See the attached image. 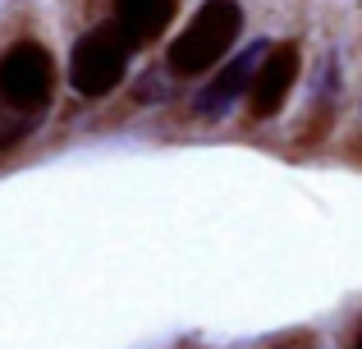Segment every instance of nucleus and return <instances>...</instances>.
<instances>
[{
    "instance_id": "nucleus-4",
    "label": "nucleus",
    "mask_w": 362,
    "mask_h": 349,
    "mask_svg": "<svg viewBox=\"0 0 362 349\" xmlns=\"http://www.w3.org/2000/svg\"><path fill=\"white\" fill-rule=\"evenodd\" d=\"M298 74H303V46L298 42H275L262 51L252 69V83H247V97H243V110L252 125H266L284 110L289 92L298 88Z\"/></svg>"
},
{
    "instance_id": "nucleus-5",
    "label": "nucleus",
    "mask_w": 362,
    "mask_h": 349,
    "mask_svg": "<svg viewBox=\"0 0 362 349\" xmlns=\"http://www.w3.org/2000/svg\"><path fill=\"white\" fill-rule=\"evenodd\" d=\"M262 51H266V42H257V46H247V51L230 55L216 74H206V88L193 97V115L211 120V125L221 115H230V110L247 97V83H252V69H257V60H262Z\"/></svg>"
},
{
    "instance_id": "nucleus-6",
    "label": "nucleus",
    "mask_w": 362,
    "mask_h": 349,
    "mask_svg": "<svg viewBox=\"0 0 362 349\" xmlns=\"http://www.w3.org/2000/svg\"><path fill=\"white\" fill-rule=\"evenodd\" d=\"M175 14H179V0H110L106 28L129 51H142L175 23Z\"/></svg>"
},
{
    "instance_id": "nucleus-2",
    "label": "nucleus",
    "mask_w": 362,
    "mask_h": 349,
    "mask_svg": "<svg viewBox=\"0 0 362 349\" xmlns=\"http://www.w3.org/2000/svg\"><path fill=\"white\" fill-rule=\"evenodd\" d=\"M243 23H247L243 0H202L193 18L175 33V42L165 46V74L175 83H197L216 74L234 55Z\"/></svg>"
},
{
    "instance_id": "nucleus-1",
    "label": "nucleus",
    "mask_w": 362,
    "mask_h": 349,
    "mask_svg": "<svg viewBox=\"0 0 362 349\" xmlns=\"http://www.w3.org/2000/svg\"><path fill=\"white\" fill-rule=\"evenodd\" d=\"M55 97H60V64L51 46L33 33L0 42V115L18 134H28L46 120Z\"/></svg>"
},
{
    "instance_id": "nucleus-3",
    "label": "nucleus",
    "mask_w": 362,
    "mask_h": 349,
    "mask_svg": "<svg viewBox=\"0 0 362 349\" xmlns=\"http://www.w3.org/2000/svg\"><path fill=\"white\" fill-rule=\"evenodd\" d=\"M129 60H133V51L110 33L106 23L88 28V33H78L74 46H69V64H64L69 92L83 97V101L110 97V92L124 88V79H129Z\"/></svg>"
},
{
    "instance_id": "nucleus-8",
    "label": "nucleus",
    "mask_w": 362,
    "mask_h": 349,
    "mask_svg": "<svg viewBox=\"0 0 362 349\" xmlns=\"http://www.w3.org/2000/svg\"><path fill=\"white\" fill-rule=\"evenodd\" d=\"M358 120H362V92H358Z\"/></svg>"
},
{
    "instance_id": "nucleus-7",
    "label": "nucleus",
    "mask_w": 362,
    "mask_h": 349,
    "mask_svg": "<svg viewBox=\"0 0 362 349\" xmlns=\"http://www.w3.org/2000/svg\"><path fill=\"white\" fill-rule=\"evenodd\" d=\"M344 349H362V322H358V331L349 336V345H344Z\"/></svg>"
}]
</instances>
